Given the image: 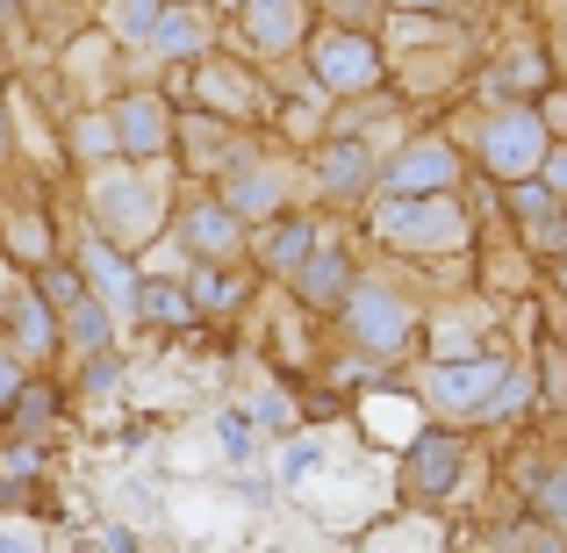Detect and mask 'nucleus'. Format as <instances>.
<instances>
[{
	"mask_svg": "<svg viewBox=\"0 0 567 553\" xmlns=\"http://www.w3.org/2000/svg\"><path fill=\"white\" fill-rule=\"evenodd\" d=\"M173 245H187V259H216V266H230L237 252H245V223L223 208V194L216 202H187L181 208V231H173Z\"/></svg>",
	"mask_w": 567,
	"mask_h": 553,
	"instance_id": "nucleus-14",
	"label": "nucleus"
},
{
	"mask_svg": "<svg viewBox=\"0 0 567 553\" xmlns=\"http://www.w3.org/2000/svg\"><path fill=\"white\" fill-rule=\"evenodd\" d=\"M511 367H517L511 352H467V360L424 367V373H416V402H424L431 417H474L488 402V388H496Z\"/></svg>",
	"mask_w": 567,
	"mask_h": 553,
	"instance_id": "nucleus-6",
	"label": "nucleus"
},
{
	"mask_svg": "<svg viewBox=\"0 0 567 553\" xmlns=\"http://www.w3.org/2000/svg\"><path fill=\"white\" fill-rule=\"evenodd\" d=\"M0 553H43V525H37V518L0 511Z\"/></svg>",
	"mask_w": 567,
	"mask_h": 553,
	"instance_id": "nucleus-33",
	"label": "nucleus"
},
{
	"mask_svg": "<svg viewBox=\"0 0 567 553\" xmlns=\"http://www.w3.org/2000/svg\"><path fill=\"white\" fill-rule=\"evenodd\" d=\"M546 144H554V130H546V115L532 109V101H496V109L474 123V152H482V166L496 173V181L539 173Z\"/></svg>",
	"mask_w": 567,
	"mask_h": 553,
	"instance_id": "nucleus-5",
	"label": "nucleus"
},
{
	"mask_svg": "<svg viewBox=\"0 0 567 553\" xmlns=\"http://www.w3.org/2000/svg\"><path fill=\"white\" fill-rule=\"evenodd\" d=\"M525 410H532V381H525V373L511 367V373H503L496 388H488V402L474 410V424H517Z\"/></svg>",
	"mask_w": 567,
	"mask_h": 553,
	"instance_id": "nucleus-30",
	"label": "nucleus"
},
{
	"mask_svg": "<svg viewBox=\"0 0 567 553\" xmlns=\"http://www.w3.org/2000/svg\"><path fill=\"white\" fill-rule=\"evenodd\" d=\"M381 51L367 29H309V80L323 86V101H367L381 94Z\"/></svg>",
	"mask_w": 567,
	"mask_h": 553,
	"instance_id": "nucleus-4",
	"label": "nucleus"
},
{
	"mask_svg": "<svg viewBox=\"0 0 567 553\" xmlns=\"http://www.w3.org/2000/svg\"><path fill=\"white\" fill-rule=\"evenodd\" d=\"M0 317H8V338H14V352H22L29 367L51 360V352L65 346V331H58V309L43 303L37 280H8V295H0Z\"/></svg>",
	"mask_w": 567,
	"mask_h": 553,
	"instance_id": "nucleus-10",
	"label": "nucleus"
},
{
	"mask_svg": "<svg viewBox=\"0 0 567 553\" xmlns=\"http://www.w3.org/2000/svg\"><path fill=\"white\" fill-rule=\"evenodd\" d=\"M374 166H381L374 144L352 137V130H338V137L317 152V166H309V173H317V194H331V202H360V194L374 187Z\"/></svg>",
	"mask_w": 567,
	"mask_h": 553,
	"instance_id": "nucleus-15",
	"label": "nucleus"
},
{
	"mask_svg": "<svg viewBox=\"0 0 567 553\" xmlns=\"http://www.w3.org/2000/svg\"><path fill=\"white\" fill-rule=\"evenodd\" d=\"M237 295H245V288H237V280L223 274L216 259H194V266H187V303H194V317H230Z\"/></svg>",
	"mask_w": 567,
	"mask_h": 553,
	"instance_id": "nucleus-26",
	"label": "nucleus"
},
{
	"mask_svg": "<svg viewBox=\"0 0 567 553\" xmlns=\"http://www.w3.org/2000/svg\"><path fill=\"white\" fill-rule=\"evenodd\" d=\"M51 417H58V396L43 381H22V396L8 402V424L22 431V439H43V431H51Z\"/></svg>",
	"mask_w": 567,
	"mask_h": 553,
	"instance_id": "nucleus-31",
	"label": "nucleus"
},
{
	"mask_svg": "<svg viewBox=\"0 0 567 553\" xmlns=\"http://www.w3.org/2000/svg\"><path fill=\"white\" fill-rule=\"evenodd\" d=\"M0 252H8L22 274H37L43 259H58V237H51V216H43V202L0 208Z\"/></svg>",
	"mask_w": 567,
	"mask_h": 553,
	"instance_id": "nucleus-18",
	"label": "nucleus"
},
{
	"mask_svg": "<svg viewBox=\"0 0 567 553\" xmlns=\"http://www.w3.org/2000/svg\"><path fill=\"white\" fill-rule=\"evenodd\" d=\"M173 173L158 158H109V166H86V216H94L101 237L115 245H152L158 223L173 208Z\"/></svg>",
	"mask_w": 567,
	"mask_h": 553,
	"instance_id": "nucleus-1",
	"label": "nucleus"
},
{
	"mask_svg": "<svg viewBox=\"0 0 567 553\" xmlns=\"http://www.w3.org/2000/svg\"><path fill=\"white\" fill-rule=\"evenodd\" d=\"M251 417H259L266 431H288L295 424V402L288 396H259V402H251Z\"/></svg>",
	"mask_w": 567,
	"mask_h": 553,
	"instance_id": "nucleus-39",
	"label": "nucleus"
},
{
	"mask_svg": "<svg viewBox=\"0 0 567 553\" xmlns=\"http://www.w3.org/2000/svg\"><path fill=\"white\" fill-rule=\"evenodd\" d=\"M539 86H546V58L532 51V43H517L511 58L488 65V94L496 101H525V94H539Z\"/></svg>",
	"mask_w": 567,
	"mask_h": 553,
	"instance_id": "nucleus-24",
	"label": "nucleus"
},
{
	"mask_svg": "<svg viewBox=\"0 0 567 553\" xmlns=\"http://www.w3.org/2000/svg\"><path fill=\"white\" fill-rule=\"evenodd\" d=\"M539 181L554 187V202H567V144H546V158H539Z\"/></svg>",
	"mask_w": 567,
	"mask_h": 553,
	"instance_id": "nucleus-38",
	"label": "nucleus"
},
{
	"mask_svg": "<svg viewBox=\"0 0 567 553\" xmlns=\"http://www.w3.org/2000/svg\"><path fill=\"white\" fill-rule=\"evenodd\" d=\"M194 94H202L208 115H223V123H251L259 115V80L237 65H223V58H194Z\"/></svg>",
	"mask_w": 567,
	"mask_h": 553,
	"instance_id": "nucleus-16",
	"label": "nucleus"
},
{
	"mask_svg": "<svg viewBox=\"0 0 567 553\" xmlns=\"http://www.w3.org/2000/svg\"><path fill=\"white\" fill-rule=\"evenodd\" d=\"M37 288H43V303H51V309H72V303H80V295H86V280L72 274V266L43 259V266H37Z\"/></svg>",
	"mask_w": 567,
	"mask_h": 553,
	"instance_id": "nucleus-32",
	"label": "nucleus"
},
{
	"mask_svg": "<svg viewBox=\"0 0 567 553\" xmlns=\"http://www.w3.org/2000/svg\"><path fill=\"white\" fill-rule=\"evenodd\" d=\"M223 446H230V453H245V410H223Z\"/></svg>",
	"mask_w": 567,
	"mask_h": 553,
	"instance_id": "nucleus-41",
	"label": "nucleus"
},
{
	"mask_svg": "<svg viewBox=\"0 0 567 553\" xmlns=\"http://www.w3.org/2000/svg\"><path fill=\"white\" fill-rule=\"evenodd\" d=\"M560 208H567V202H560Z\"/></svg>",
	"mask_w": 567,
	"mask_h": 553,
	"instance_id": "nucleus-44",
	"label": "nucleus"
},
{
	"mask_svg": "<svg viewBox=\"0 0 567 553\" xmlns=\"http://www.w3.org/2000/svg\"><path fill=\"white\" fill-rule=\"evenodd\" d=\"M65 80H72V94H80V101L109 94V80H115V37H109V29H101V37H80L65 51Z\"/></svg>",
	"mask_w": 567,
	"mask_h": 553,
	"instance_id": "nucleus-23",
	"label": "nucleus"
},
{
	"mask_svg": "<svg viewBox=\"0 0 567 553\" xmlns=\"http://www.w3.org/2000/svg\"><path fill=\"white\" fill-rule=\"evenodd\" d=\"M14 158V115H8V94H0V166Z\"/></svg>",
	"mask_w": 567,
	"mask_h": 553,
	"instance_id": "nucleus-42",
	"label": "nucleus"
},
{
	"mask_svg": "<svg viewBox=\"0 0 567 553\" xmlns=\"http://www.w3.org/2000/svg\"><path fill=\"white\" fill-rule=\"evenodd\" d=\"M152 58H202L208 51V14L194 8V0H166V14H158L152 43H144Z\"/></svg>",
	"mask_w": 567,
	"mask_h": 553,
	"instance_id": "nucleus-21",
	"label": "nucleus"
},
{
	"mask_svg": "<svg viewBox=\"0 0 567 553\" xmlns=\"http://www.w3.org/2000/svg\"><path fill=\"white\" fill-rule=\"evenodd\" d=\"M173 101L166 94H123L115 101V137H123V158H166L173 152Z\"/></svg>",
	"mask_w": 567,
	"mask_h": 553,
	"instance_id": "nucleus-13",
	"label": "nucleus"
},
{
	"mask_svg": "<svg viewBox=\"0 0 567 553\" xmlns=\"http://www.w3.org/2000/svg\"><path fill=\"white\" fill-rule=\"evenodd\" d=\"M338 324H346V338L367 360H402L416 346V309L395 288H381V280H352L346 303H338Z\"/></svg>",
	"mask_w": 567,
	"mask_h": 553,
	"instance_id": "nucleus-3",
	"label": "nucleus"
},
{
	"mask_svg": "<svg viewBox=\"0 0 567 553\" xmlns=\"http://www.w3.org/2000/svg\"><path fill=\"white\" fill-rule=\"evenodd\" d=\"M503 546H546V553H560L567 532H554V525H517V532H503Z\"/></svg>",
	"mask_w": 567,
	"mask_h": 553,
	"instance_id": "nucleus-37",
	"label": "nucleus"
},
{
	"mask_svg": "<svg viewBox=\"0 0 567 553\" xmlns=\"http://www.w3.org/2000/svg\"><path fill=\"white\" fill-rule=\"evenodd\" d=\"M388 8H424V14H439V8H453V0H388Z\"/></svg>",
	"mask_w": 567,
	"mask_h": 553,
	"instance_id": "nucleus-43",
	"label": "nucleus"
},
{
	"mask_svg": "<svg viewBox=\"0 0 567 553\" xmlns=\"http://www.w3.org/2000/svg\"><path fill=\"white\" fill-rule=\"evenodd\" d=\"M317 460H323V446H317V439H302V446H295L288 460H280V474H288V482H302V474L317 468Z\"/></svg>",
	"mask_w": 567,
	"mask_h": 553,
	"instance_id": "nucleus-40",
	"label": "nucleus"
},
{
	"mask_svg": "<svg viewBox=\"0 0 567 553\" xmlns=\"http://www.w3.org/2000/svg\"><path fill=\"white\" fill-rule=\"evenodd\" d=\"M460 474H467V446H460L453 431H416V439L402 446V489H410L416 503H445L460 489Z\"/></svg>",
	"mask_w": 567,
	"mask_h": 553,
	"instance_id": "nucleus-8",
	"label": "nucleus"
},
{
	"mask_svg": "<svg viewBox=\"0 0 567 553\" xmlns=\"http://www.w3.org/2000/svg\"><path fill=\"white\" fill-rule=\"evenodd\" d=\"M137 317H144V324H187V317H194V303H187V280L137 274Z\"/></svg>",
	"mask_w": 567,
	"mask_h": 553,
	"instance_id": "nucleus-27",
	"label": "nucleus"
},
{
	"mask_svg": "<svg viewBox=\"0 0 567 553\" xmlns=\"http://www.w3.org/2000/svg\"><path fill=\"white\" fill-rule=\"evenodd\" d=\"M80 280H86L94 303H109V317H130V309H137V266L123 259L115 237H101V231L80 237Z\"/></svg>",
	"mask_w": 567,
	"mask_h": 553,
	"instance_id": "nucleus-11",
	"label": "nucleus"
},
{
	"mask_svg": "<svg viewBox=\"0 0 567 553\" xmlns=\"http://www.w3.org/2000/svg\"><path fill=\"white\" fill-rule=\"evenodd\" d=\"M223 130H230V123H223V115H181V123H173V144H187V173H223V166H230V144H223Z\"/></svg>",
	"mask_w": 567,
	"mask_h": 553,
	"instance_id": "nucleus-22",
	"label": "nucleus"
},
{
	"mask_svg": "<svg viewBox=\"0 0 567 553\" xmlns=\"http://www.w3.org/2000/svg\"><path fill=\"white\" fill-rule=\"evenodd\" d=\"M65 158L72 166H109V158H123V137H115V109H80L65 123Z\"/></svg>",
	"mask_w": 567,
	"mask_h": 553,
	"instance_id": "nucleus-20",
	"label": "nucleus"
},
{
	"mask_svg": "<svg viewBox=\"0 0 567 553\" xmlns=\"http://www.w3.org/2000/svg\"><path fill=\"white\" fill-rule=\"evenodd\" d=\"M158 14H166V0H109V37L123 43V51H144L152 43V29H158Z\"/></svg>",
	"mask_w": 567,
	"mask_h": 553,
	"instance_id": "nucleus-28",
	"label": "nucleus"
},
{
	"mask_svg": "<svg viewBox=\"0 0 567 553\" xmlns=\"http://www.w3.org/2000/svg\"><path fill=\"white\" fill-rule=\"evenodd\" d=\"M360 417H367V431H374V439H395V446H410L416 431H424V424H416V417H424V402H410V396H374Z\"/></svg>",
	"mask_w": 567,
	"mask_h": 553,
	"instance_id": "nucleus-29",
	"label": "nucleus"
},
{
	"mask_svg": "<svg viewBox=\"0 0 567 553\" xmlns=\"http://www.w3.org/2000/svg\"><path fill=\"white\" fill-rule=\"evenodd\" d=\"M288 181H295L288 166H266V158L237 152L230 166H223V208H230L237 223H266V216L288 208Z\"/></svg>",
	"mask_w": 567,
	"mask_h": 553,
	"instance_id": "nucleus-9",
	"label": "nucleus"
},
{
	"mask_svg": "<svg viewBox=\"0 0 567 553\" xmlns=\"http://www.w3.org/2000/svg\"><path fill=\"white\" fill-rule=\"evenodd\" d=\"M58 331H65V346H72V352H101V346L115 338V317H109V303L80 295L72 309H58Z\"/></svg>",
	"mask_w": 567,
	"mask_h": 553,
	"instance_id": "nucleus-25",
	"label": "nucleus"
},
{
	"mask_svg": "<svg viewBox=\"0 0 567 553\" xmlns=\"http://www.w3.org/2000/svg\"><path fill=\"white\" fill-rule=\"evenodd\" d=\"M288 280H295V295H302L309 309H338V303H346V288H352V259H346V245L317 231V245H309V259L295 266Z\"/></svg>",
	"mask_w": 567,
	"mask_h": 553,
	"instance_id": "nucleus-17",
	"label": "nucleus"
},
{
	"mask_svg": "<svg viewBox=\"0 0 567 553\" xmlns=\"http://www.w3.org/2000/svg\"><path fill=\"white\" fill-rule=\"evenodd\" d=\"M251 245H259V266H266V274L288 280L295 266L309 259V245H317V223H309V216H288V208H280V216H266V223H259V237H251Z\"/></svg>",
	"mask_w": 567,
	"mask_h": 553,
	"instance_id": "nucleus-19",
	"label": "nucleus"
},
{
	"mask_svg": "<svg viewBox=\"0 0 567 553\" xmlns=\"http://www.w3.org/2000/svg\"><path fill=\"white\" fill-rule=\"evenodd\" d=\"M237 29H245V43L259 58H288L309 43V0H245Z\"/></svg>",
	"mask_w": 567,
	"mask_h": 553,
	"instance_id": "nucleus-12",
	"label": "nucleus"
},
{
	"mask_svg": "<svg viewBox=\"0 0 567 553\" xmlns=\"http://www.w3.org/2000/svg\"><path fill=\"white\" fill-rule=\"evenodd\" d=\"M381 194H445L460 187V152L445 137H410L388 152V166H374Z\"/></svg>",
	"mask_w": 567,
	"mask_h": 553,
	"instance_id": "nucleus-7",
	"label": "nucleus"
},
{
	"mask_svg": "<svg viewBox=\"0 0 567 553\" xmlns=\"http://www.w3.org/2000/svg\"><path fill=\"white\" fill-rule=\"evenodd\" d=\"M532 496H539V511H554V518H560V532H567V460H560V468H539Z\"/></svg>",
	"mask_w": 567,
	"mask_h": 553,
	"instance_id": "nucleus-35",
	"label": "nucleus"
},
{
	"mask_svg": "<svg viewBox=\"0 0 567 553\" xmlns=\"http://www.w3.org/2000/svg\"><path fill=\"white\" fill-rule=\"evenodd\" d=\"M338 14H346V29H381L388 22V0H331Z\"/></svg>",
	"mask_w": 567,
	"mask_h": 553,
	"instance_id": "nucleus-36",
	"label": "nucleus"
},
{
	"mask_svg": "<svg viewBox=\"0 0 567 553\" xmlns=\"http://www.w3.org/2000/svg\"><path fill=\"white\" fill-rule=\"evenodd\" d=\"M374 237L395 252H460L467 245V208L445 194H381L374 202Z\"/></svg>",
	"mask_w": 567,
	"mask_h": 553,
	"instance_id": "nucleus-2",
	"label": "nucleus"
},
{
	"mask_svg": "<svg viewBox=\"0 0 567 553\" xmlns=\"http://www.w3.org/2000/svg\"><path fill=\"white\" fill-rule=\"evenodd\" d=\"M22 381H29V360L14 352V338L0 331V417H8V402L22 396Z\"/></svg>",
	"mask_w": 567,
	"mask_h": 553,
	"instance_id": "nucleus-34",
	"label": "nucleus"
}]
</instances>
